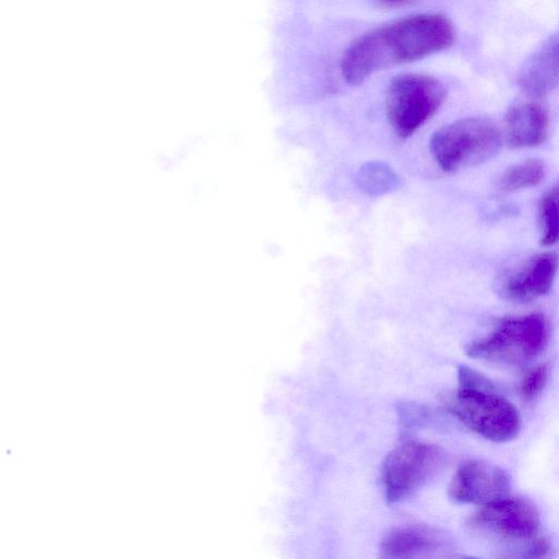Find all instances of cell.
Returning a JSON list of instances; mask_svg holds the SVG:
<instances>
[{"label": "cell", "mask_w": 559, "mask_h": 559, "mask_svg": "<svg viewBox=\"0 0 559 559\" xmlns=\"http://www.w3.org/2000/svg\"><path fill=\"white\" fill-rule=\"evenodd\" d=\"M544 177V163L537 158H530L508 167L499 178L498 189L503 192H515L538 186Z\"/></svg>", "instance_id": "5bb4252c"}, {"label": "cell", "mask_w": 559, "mask_h": 559, "mask_svg": "<svg viewBox=\"0 0 559 559\" xmlns=\"http://www.w3.org/2000/svg\"><path fill=\"white\" fill-rule=\"evenodd\" d=\"M549 335V321L543 313L507 317L485 337L469 344L466 354L476 359L522 365L544 350Z\"/></svg>", "instance_id": "3957f363"}, {"label": "cell", "mask_w": 559, "mask_h": 559, "mask_svg": "<svg viewBox=\"0 0 559 559\" xmlns=\"http://www.w3.org/2000/svg\"><path fill=\"white\" fill-rule=\"evenodd\" d=\"M501 142V133L491 120L472 117L438 129L431 135L430 151L438 166L453 174L490 159Z\"/></svg>", "instance_id": "7a4b0ae2"}, {"label": "cell", "mask_w": 559, "mask_h": 559, "mask_svg": "<svg viewBox=\"0 0 559 559\" xmlns=\"http://www.w3.org/2000/svg\"><path fill=\"white\" fill-rule=\"evenodd\" d=\"M441 403L469 429L492 442H508L521 429L516 407L496 390L460 388L442 393Z\"/></svg>", "instance_id": "277c9868"}, {"label": "cell", "mask_w": 559, "mask_h": 559, "mask_svg": "<svg viewBox=\"0 0 559 559\" xmlns=\"http://www.w3.org/2000/svg\"><path fill=\"white\" fill-rule=\"evenodd\" d=\"M358 187L370 195H380L395 190L400 185L399 176L382 162L364 164L356 176Z\"/></svg>", "instance_id": "9a60e30c"}, {"label": "cell", "mask_w": 559, "mask_h": 559, "mask_svg": "<svg viewBox=\"0 0 559 559\" xmlns=\"http://www.w3.org/2000/svg\"><path fill=\"white\" fill-rule=\"evenodd\" d=\"M549 132L547 110L537 103H521L509 108L504 117V135L512 148L537 146Z\"/></svg>", "instance_id": "8fae6325"}, {"label": "cell", "mask_w": 559, "mask_h": 559, "mask_svg": "<svg viewBox=\"0 0 559 559\" xmlns=\"http://www.w3.org/2000/svg\"><path fill=\"white\" fill-rule=\"evenodd\" d=\"M558 269L557 252L546 251L533 255L501 277L499 294L511 302L534 301L549 293Z\"/></svg>", "instance_id": "9c48e42d"}, {"label": "cell", "mask_w": 559, "mask_h": 559, "mask_svg": "<svg viewBox=\"0 0 559 559\" xmlns=\"http://www.w3.org/2000/svg\"><path fill=\"white\" fill-rule=\"evenodd\" d=\"M519 84L532 97H543L559 85V31L524 64Z\"/></svg>", "instance_id": "7c38bea8"}, {"label": "cell", "mask_w": 559, "mask_h": 559, "mask_svg": "<svg viewBox=\"0 0 559 559\" xmlns=\"http://www.w3.org/2000/svg\"><path fill=\"white\" fill-rule=\"evenodd\" d=\"M445 453L437 444L409 441L392 450L382 466V483L389 502L407 499L442 469Z\"/></svg>", "instance_id": "8992f818"}, {"label": "cell", "mask_w": 559, "mask_h": 559, "mask_svg": "<svg viewBox=\"0 0 559 559\" xmlns=\"http://www.w3.org/2000/svg\"><path fill=\"white\" fill-rule=\"evenodd\" d=\"M455 28L443 14L408 15L374 29L354 40L341 59V72L352 85L390 67L413 62L442 51L453 45Z\"/></svg>", "instance_id": "6da1fadb"}, {"label": "cell", "mask_w": 559, "mask_h": 559, "mask_svg": "<svg viewBox=\"0 0 559 559\" xmlns=\"http://www.w3.org/2000/svg\"><path fill=\"white\" fill-rule=\"evenodd\" d=\"M451 548V540L441 531L424 524H406L390 530L380 546L381 557L390 559L423 558Z\"/></svg>", "instance_id": "30bf717a"}, {"label": "cell", "mask_w": 559, "mask_h": 559, "mask_svg": "<svg viewBox=\"0 0 559 559\" xmlns=\"http://www.w3.org/2000/svg\"><path fill=\"white\" fill-rule=\"evenodd\" d=\"M379 2L385 4V5H399L402 4L408 0H378Z\"/></svg>", "instance_id": "d6986e66"}, {"label": "cell", "mask_w": 559, "mask_h": 559, "mask_svg": "<svg viewBox=\"0 0 559 559\" xmlns=\"http://www.w3.org/2000/svg\"><path fill=\"white\" fill-rule=\"evenodd\" d=\"M510 477L498 465L484 461L462 464L449 485V496L457 503L485 506L509 495Z\"/></svg>", "instance_id": "ba28073f"}, {"label": "cell", "mask_w": 559, "mask_h": 559, "mask_svg": "<svg viewBox=\"0 0 559 559\" xmlns=\"http://www.w3.org/2000/svg\"><path fill=\"white\" fill-rule=\"evenodd\" d=\"M447 88L438 79L419 73L395 76L385 96L388 120L395 134L409 138L441 107Z\"/></svg>", "instance_id": "5b68a950"}, {"label": "cell", "mask_w": 559, "mask_h": 559, "mask_svg": "<svg viewBox=\"0 0 559 559\" xmlns=\"http://www.w3.org/2000/svg\"><path fill=\"white\" fill-rule=\"evenodd\" d=\"M549 378V366L539 364L527 369L519 383V394L522 400L530 402L544 390Z\"/></svg>", "instance_id": "2e32d148"}, {"label": "cell", "mask_w": 559, "mask_h": 559, "mask_svg": "<svg viewBox=\"0 0 559 559\" xmlns=\"http://www.w3.org/2000/svg\"><path fill=\"white\" fill-rule=\"evenodd\" d=\"M459 386L475 390H493V383L480 372L468 366H460L457 370Z\"/></svg>", "instance_id": "e0dca14e"}, {"label": "cell", "mask_w": 559, "mask_h": 559, "mask_svg": "<svg viewBox=\"0 0 559 559\" xmlns=\"http://www.w3.org/2000/svg\"><path fill=\"white\" fill-rule=\"evenodd\" d=\"M551 551V543L547 537L536 536L530 540L524 557L528 558H544L549 556Z\"/></svg>", "instance_id": "ac0fdd59"}, {"label": "cell", "mask_w": 559, "mask_h": 559, "mask_svg": "<svg viewBox=\"0 0 559 559\" xmlns=\"http://www.w3.org/2000/svg\"><path fill=\"white\" fill-rule=\"evenodd\" d=\"M539 512L528 499L506 496L481 506L471 518L469 525L510 542H530L539 530Z\"/></svg>", "instance_id": "52a82bcc"}, {"label": "cell", "mask_w": 559, "mask_h": 559, "mask_svg": "<svg viewBox=\"0 0 559 559\" xmlns=\"http://www.w3.org/2000/svg\"><path fill=\"white\" fill-rule=\"evenodd\" d=\"M538 226L542 246L551 247L559 242V180L539 199Z\"/></svg>", "instance_id": "4fadbf2b"}]
</instances>
